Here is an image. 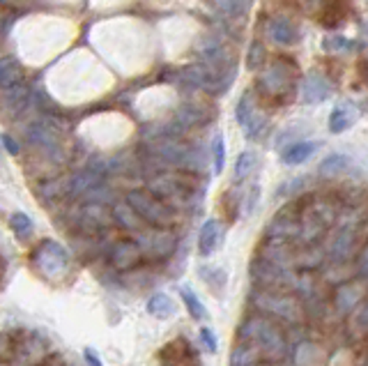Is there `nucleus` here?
I'll return each instance as SVG.
<instances>
[{
	"mask_svg": "<svg viewBox=\"0 0 368 366\" xmlns=\"http://www.w3.org/2000/svg\"><path fill=\"white\" fill-rule=\"evenodd\" d=\"M237 339L258 344L260 351H263L265 362H279L288 355V341H285V334L279 327V323L263 313L247 316L240 327H237Z\"/></svg>",
	"mask_w": 368,
	"mask_h": 366,
	"instance_id": "obj_1",
	"label": "nucleus"
},
{
	"mask_svg": "<svg viewBox=\"0 0 368 366\" xmlns=\"http://www.w3.org/2000/svg\"><path fill=\"white\" fill-rule=\"evenodd\" d=\"M251 304L258 313L269 316L274 320L288 323V325H299L306 318L304 306L294 295H290L288 290H265L256 288V292L251 295Z\"/></svg>",
	"mask_w": 368,
	"mask_h": 366,
	"instance_id": "obj_2",
	"label": "nucleus"
},
{
	"mask_svg": "<svg viewBox=\"0 0 368 366\" xmlns=\"http://www.w3.org/2000/svg\"><path fill=\"white\" fill-rule=\"evenodd\" d=\"M294 79H297V69L294 62L285 65L283 58H276L269 67L258 76V93L263 95L265 102H276L283 104L290 97L294 88Z\"/></svg>",
	"mask_w": 368,
	"mask_h": 366,
	"instance_id": "obj_3",
	"label": "nucleus"
},
{
	"mask_svg": "<svg viewBox=\"0 0 368 366\" xmlns=\"http://www.w3.org/2000/svg\"><path fill=\"white\" fill-rule=\"evenodd\" d=\"M127 203L147 226H154V229H173L177 222L175 210L166 201L154 196L152 191H129Z\"/></svg>",
	"mask_w": 368,
	"mask_h": 366,
	"instance_id": "obj_4",
	"label": "nucleus"
},
{
	"mask_svg": "<svg viewBox=\"0 0 368 366\" xmlns=\"http://www.w3.org/2000/svg\"><path fill=\"white\" fill-rule=\"evenodd\" d=\"M32 267L37 270L39 276H44L46 281H60L62 276L69 272V254L67 249L60 247L58 242L46 240L32 251L30 256Z\"/></svg>",
	"mask_w": 368,
	"mask_h": 366,
	"instance_id": "obj_5",
	"label": "nucleus"
},
{
	"mask_svg": "<svg viewBox=\"0 0 368 366\" xmlns=\"http://www.w3.org/2000/svg\"><path fill=\"white\" fill-rule=\"evenodd\" d=\"M143 249V258L147 260H166L177 251V233L173 229H154V226H147L141 233H136L134 238Z\"/></svg>",
	"mask_w": 368,
	"mask_h": 366,
	"instance_id": "obj_6",
	"label": "nucleus"
},
{
	"mask_svg": "<svg viewBox=\"0 0 368 366\" xmlns=\"http://www.w3.org/2000/svg\"><path fill=\"white\" fill-rule=\"evenodd\" d=\"M359 238H362V235H359V219H348V222L341 219V229L334 233L327 254H329L334 263H346V260H350V256L355 254Z\"/></svg>",
	"mask_w": 368,
	"mask_h": 366,
	"instance_id": "obj_7",
	"label": "nucleus"
},
{
	"mask_svg": "<svg viewBox=\"0 0 368 366\" xmlns=\"http://www.w3.org/2000/svg\"><path fill=\"white\" fill-rule=\"evenodd\" d=\"M109 265L116 272H129L143 263V249L134 238H122L113 242V247L109 251Z\"/></svg>",
	"mask_w": 368,
	"mask_h": 366,
	"instance_id": "obj_8",
	"label": "nucleus"
},
{
	"mask_svg": "<svg viewBox=\"0 0 368 366\" xmlns=\"http://www.w3.org/2000/svg\"><path fill=\"white\" fill-rule=\"evenodd\" d=\"M46 357H48V351H46V344L42 341V337L26 334L19 344H16L12 362L21 364V366H42L46 362Z\"/></svg>",
	"mask_w": 368,
	"mask_h": 366,
	"instance_id": "obj_9",
	"label": "nucleus"
},
{
	"mask_svg": "<svg viewBox=\"0 0 368 366\" xmlns=\"http://www.w3.org/2000/svg\"><path fill=\"white\" fill-rule=\"evenodd\" d=\"M362 299H364V286L362 283L343 281L339 286V290H336V295H334V306H336V311L341 316H346V313H353Z\"/></svg>",
	"mask_w": 368,
	"mask_h": 366,
	"instance_id": "obj_10",
	"label": "nucleus"
},
{
	"mask_svg": "<svg viewBox=\"0 0 368 366\" xmlns=\"http://www.w3.org/2000/svg\"><path fill=\"white\" fill-rule=\"evenodd\" d=\"M260 362H265L260 346L253 344V341L237 339V346L231 355V366H258Z\"/></svg>",
	"mask_w": 368,
	"mask_h": 366,
	"instance_id": "obj_11",
	"label": "nucleus"
},
{
	"mask_svg": "<svg viewBox=\"0 0 368 366\" xmlns=\"http://www.w3.org/2000/svg\"><path fill=\"white\" fill-rule=\"evenodd\" d=\"M113 222H116V226H120L122 231H127V233H141L143 229H147V224L143 222L141 217H138L134 212V208L129 205V203H118L116 208H113Z\"/></svg>",
	"mask_w": 368,
	"mask_h": 366,
	"instance_id": "obj_12",
	"label": "nucleus"
},
{
	"mask_svg": "<svg viewBox=\"0 0 368 366\" xmlns=\"http://www.w3.org/2000/svg\"><path fill=\"white\" fill-rule=\"evenodd\" d=\"M332 97V88L327 86V81L320 74H308L301 83V100L306 104H318Z\"/></svg>",
	"mask_w": 368,
	"mask_h": 366,
	"instance_id": "obj_13",
	"label": "nucleus"
},
{
	"mask_svg": "<svg viewBox=\"0 0 368 366\" xmlns=\"http://www.w3.org/2000/svg\"><path fill=\"white\" fill-rule=\"evenodd\" d=\"M269 37H272L276 44L290 46V44L297 42L299 30L288 16H276V19H272V23H269Z\"/></svg>",
	"mask_w": 368,
	"mask_h": 366,
	"instance_id": "obj_14",
	"label": "nucleus"
},
{
	"mask_svg": "<svg viewBox=\"0 0 368 366\" xmlns=\"http://www.w3.org/2000/svg\"><path fill=\"white\" fill-rule=\"evenodd\" d=\"M221 242V224L217 219H207L205 224H203V229L198 233V251L200 256H212L217 251Z\"/></svg>",
	"mask_w": 368,
	"mask_h": 366,
	"instance_id": "obj_15",
	"label": "nucleus"
},
{
	"mask_svg": "<svg viewBox=\"0 0 368 366\" xmlns=\"http://www.w3.org/2000/svg\"><path fill=\"white\" fill-rule=\"evenodd\" d=\"M355 120H357L355 107L350 102H343V104H339V107L332 111V116H329V132L332 134H343L346 129H350V127L355 125Z\"/></svg>",
	"mask_w": 368,
	"mask_h": 366,
	"instance_id": "obj_16",
	"label": "nucleus"
},
{
	"mask_svg": "<svg viewBox=\"0 0 368 366\" xmlns=\"http://www.w3.org/2000/svg\"><path fill=\"white\" fill-rule=\"evenodd\" d=\"M318 150V143L313 141H297V143H292L288 145V148L283 150V164H288V166H297V164H304L306 159L313 157V152Z\"/></svg>",
	"mask_w": 368,
	"mask_h": 366,
	"instance_id": "obj_17",
	"label": "nucleus"
},
{
	"mask_svg": "<svg viewBox=\"0 0 368 366\" xmlns=\"http://www.w3.org/2000/svg\"><path fill=\"white\" fill-rule=\"evenodd\" d=\"M147 313L159 320H166L175 313V304L166 292H154V295L147 299Z\"/></svg>",
	"mask_w": 368,
	"mask_h": 366,
	"instance_id": "obj_18",
	"label": "nucleus"
},
{
	"mask_svg": "<svg viewBox=\"0 0 368 366\" xmlns=\"http://www.w3.org/2000/svg\"><path fill=\"white\" fill-rule=\"evenodd\" d=\"M179 295H182V302L186 306V311L191 313V318L193 320H205L207 318V311H205V306H203V302L198 299V295L189 288V286H182L179 288Z\"/></svg>",
	"mask_w": 368,
	"mask_h": 366,
	"instance_id": "obj_19",
	"label": "nucleus"
},
{
	"mask_svg": "<svg viewBox=\"0 0 368 366\" xmlns=\"http://www.w3.org/2000/svg\"><path fill=\"white\" fill-rule=\"evenodd\" d=\"M189 351H191V348L186 346L182 339L173 341V344L163 346V351H161V362H163V364H182L184 357L189 355Z\"/></svg>",
	"mask_w": 368,
	"mask_h": 366,
	"instance_id": "obj_20",
	"label": "nucleus"
},
{
	"mask_svg": "<svg viewBox=\"0 0 368 366\" xmlns=\"http://www.w3.org/2000/svg\"><path fill=\"white\" fill-rule=\"evenodd\" d=\"M348 157L346 154H329L327 159H322V164H320V175L325 177H339L343 175V170L348 168Z\"/></svg>",
	"mask_w": 368,
	"mask_h": 366,
	"instance_id": "obj_21",
	"label": "nucleus"
},
{
	"mask_svg": "<svg viewBox=\"0 0 368 366\" xmlns=\"http://www.w3.org/2000/svg\"><path fill=\"white\" fill-rule=\"evenodd\" d=\"M350 332H355L357 337L368 332V299L366 302H359V306L355 309L353 320H350Z\"/></svg>",
	"mask_w": 368,
	"mask_h": 366,
	"instance_id": "obj_22",
	"label": "nucleus"
},
{
	"mask_svg": "<svg viewBox=\"0 0 368 366\" xmlns=\"http://www.w3.org/2000/svg\"><path fill=\"white\" fill-rule=\"evenodd\" d=\"M10 226H12V231L16 233V238H21V240H26L32 235V222H30V217L23 215V212L12 215Z\"/></svg>",
	"mask_w": 368,
	"mask_h": 366,
	"instance_id": "obj_23",
	"label": "nucleus"
},
{
	"mask_svg": "<svg viewBox=\"0 0 368 366\" xmlns=\"http://www.w3.org/2000/svg\"><path fill=\"white\" fill-rule=\"evenodd\" d=\"M253 164H256V154L253 152H242L240 157H237V161H235V180L240 182V180H244L249 173H251V168H253Z\"/></svg>",
	"mask_w": 368,
	"mask_h": 366,
	"instance_id": "obj_24",
	"label": "nucleus"
},
{
	"mask_svg": "<svg viewBox=\"0 0 368 366\" xmlns=\"http://www.w3.org/2000/svg\"><path fill=\"white\" fill-rule=\"evenodd\" d=\"M200 276L203 281L210 283L214 290H221L226 286V272L219 270V267H200Z\"/></svg>",
	"mask_w": 368,
	"mask_h": 366,
	"instance_id": "obj_25",
	"label": "nucleus"
},
{
	"mask_svg": "<svg viewBox=\"0 0 368 366\" xmlns=\"http://www.w3.org/2000/svg\"><path fill=\"white\" fill-rule=\"evenodd\" d=\"M16 341L10 332H0V362H12Z\"/></svg>",
	"mask_w": 368,
	"mask_h": 366,
	"instance_id": "obj_26",
	"label": "nucleus"
},
{
	"mask_svg": "<svg viewBox=\"0 0 368 366\" xmlns=\"http://www.w3.org/2000/svg\"><path fill=\"white\" fill-rule=\"evenodd\" d=\"M212 152H214V170L221 173L226 164V145H224V136L217 134L214 136V143H212Z\"/></svg>",
	"mask_w": 368,
	"mask_h": 366,
	"instance_id": "obj_27",
	"label": "nucleus"
},
{
	"mask_svg": "<svg viewBox=\"0 0 368 366\" xmlns=\"http://www.w3.org/2000/svg\"><path fill=\"white\" fill-rule=\"evenodd\" d=\"M265 48L263 44H258V42H253L251 44V51H249V58H247V65H249V69H258L260 65L265 62Z\"/></svg>",
	"mask_w": 368,
	"mask_h": 366,
	"instance_id": "obj_28",
	"label": "nucleus"
},
{
	"mask_svg": "<svg viewBox=\"0 0 368 366\" xmlns=\"http://www.w3.org/2000/svg\"><path fill=\"white\" fill-rule=\"evenodd\" d=\"M348 46H353V42L341 35H332V37L322 39V48H327V51H346Z\"/></svg>",
	"mask_w": 368,
	"mask_h": 366,
	"instance_id": "obj_29",
	"label": "nucleus"
},
{
	"mask_svg": "<svg viewBox=\"0 0 368 366\" xmlns=\"http://www.w3.org/2000/svg\"><path fill=\"white\" fill-rule=\"evenodd\" d=\"M200 341H203V346L207 348V353H217L219 344H217L214 332H212L210 327H203V330H200Z\"/></svg>",
	"mask_w": 368,
	"mask_h": 366,
	"instance_id": "obj_30",
	"label": "nucleus"
},
{
	"mask_svg": "<svg viewBox=\"0 0 368 366\" xmlns=\"http://www.w3.org/2000/svg\"><path fill=\"white\" fill-rule=\"evenodd\" d=\"M83 357H86L88 366H102V360H100V357L95 355V351H93V348H86V351H83Z\"/></svg>",
	"mask_w": 368,
	"mask_h": 366,
	"instance_id": "obj_31",
	"label": "nucleus"
},
{
	"mask_svg": "<svg viewBox=\"0 0 368 366\" xmlns=\"http://www.w3.org/2000/svg\"><path fill=\"white\" fill-rule=\"evenodd\" d=\"M299 5L304 7L306 12H311V14H313V12L318 10V7L322 5V0H299Z\"/></svg>",
	"mask_w": 368,
	"mask_h": 366,
	"instance_id": "obj_32",
	"label": "nucleus"
},
{
	"mask_svg": "<svg viewBox=\"0 0 368 366\" xmlns=\"http://www.w3.org/2000/svg\"><path fill=\"white\" fill-rule=\"evenodd\" d=\"M359 272L364 276H368V247L362 251V258H359Z\"/></svg>",
	"mask_w": 368,
	"mask_h": 366,
	"instance_id": "obj_33",
	"label": "nucleus"
},
{
	"mask_svg": "<svg viewBox=\"0 0 368 366\" xmlns=\"http://www.w3.org/2000/svg\"><path fill=\"white\" fill-rule=\"evenodd\" d=\"M0 281H3V265H0Z\"/></svg>",
	"mask_w": 368,
	"mask_h": 366,
	"instance_id": "obj_34",
	"label": "nucleus"
},
{
	"mask_svg": "<svg viewBox=\"0 0 368 366\" xmlns=\"http://www.w3.org/2000/svg\"><path fill=\"white\" fill-rule=\"evenodd\" d=\"M0 366H12V364H7V362H0Z\"/></svg>",
	"mask_w": 368,
	"mask_h": 366,
	"instance_id": "obj_35",
	"label": "nucleus"
},
{
	"mask_svg": "<svg viewBox=\"0 0 368 366\" xmlns=\"http://www.w3.org/2000/svg\"><path fill=\"white\" fill-rule=\"evenodd\" d=\"M163 366H179V364H163Z\"/></svg>",
	"mask_w": 368,
	"mask_h": 366,
	"instance_id": "obj_36",
	"label": "nucleus"
}]
</instances>
